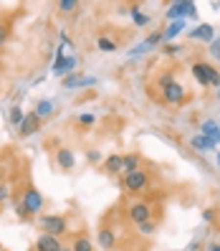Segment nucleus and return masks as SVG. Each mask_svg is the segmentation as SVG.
<instances>
[{"instance_id": "obj_24", "label": "nucleus", "mask_w": 220, "mask_h": 251, "mask_svg": "<svg viewBox=\"0 0 220 251\" xmlns=\"http://www.w3.org/2000/svg\"><path fill=\"white\" fill-rule=\"evenodd\" d=\"M96 46L101 49V51H116V43L111 41V38H107V36H99V41H96Z\"/></svg>"}, {"instance_id": "obj_23", "label": "nucleus", "mask_w": 220, "mask_h": 251, "mask_svg": "<svg viewBox=\"0 0 220 251\" xmlns=\"http://www.w3.org/2000/svg\"><path fill=\"white\" fill-rule=\"evenodd\" d=\"M56 8L68 16V13H73V10L79 8V3H76V0H58V5H56Z\"/></svg>"}, {"instance_id": "obj_28", "label": "nucleus", "mask_w": 220, "mask_h": 251, "mask_svg": "<svg viewBox=\"0 0 220 251\" xmlns=\"http://www.w3.org/2000/svg\"><path fill=\"white\" fill-rule=\"evenodd\" d=\"M16 213H18V218H23V221L31 218V213L25 211V205H23V203H18V205H16Z\"/></svg>"}, {"instance_id": "obj_38", "label": "nucleus", "mask_w": 220, "mask_h": 251, "mask_svg": "<svg viewBox=\"0 0 220 251\" xmlns=\"http://www.w3.org/2000/svg\"><path fill=\"white\" fill-rule=\"evenodd\" d=\"M218 97H220V92H218Z\"/></svg>"}, {"instance_id": "obj_21", "label": "nucleus", "mask_w": 220, "mask_h": 251, "mask_svg": "<svg viewBox=\"0 0 220 251\" xmlns=\"http://www.w3.org/2000/svg\"><path fill=\"white\" fill-rule=\"evenodd\" d=\"M8 120H10V125H16V127H18V125H21V122L25 120V112H23V109H21V107L16 104V107H10V114H8Z\"/></svg>"}, {"instance_id": "obj_29", "label": "nucleus", "mask_w": 220, "mask_h": 251, "mask_svg": "<svg viewBox=\"0 0 220 251\" xmlns=\"http://www.w3.org/2000/svg\"><path fill=\"white\" fill-rule=\"evenodd\" d=\"M8 198H10V188L3 183V185H0V203H5Z\"/></svg>"}, {"instance_id": "obj_9", "label": "nucleus", "mask_w": 220, "mask_h": 251, "mask_svg": "<svg viewBox=\"0 0 220 251\" xmlns=\"http://www.w3.org/2000/svg\"><path fill=\"white\" fill-rule=\"evenodd\" d=\"M142 168V157L137 152H124L122 155V173L119 175H129V173H134Z\"/></svg>"}, {"instance_id": "obj_32", "label": "nucleus", "mask_w": 220, "mask_h": 251, "mask_svg": "<svg viewBox=\"0 0 220 251\" xmlns=\"http://www.w3.org/2000/svg\"><path fill=\"white\" fill-rule=\"evenodd\" d=\"M89 160H91V162H99V152H96V150H89Z\"/></svg>"}, {"instance_id": "obj_19", "label": "nucleus", "mask_w": 220, "mask_h": 251, "mask_svg": "<svg viewBox=\"0 0 220 251\" xmlns=\"http://www.w3.org/2000/svg\"><path fill=\"white\" fill-rule=\"evenodd\" d=\"M180 31H185V21H172V25H170L167 31L162 33V43H165V41H172V38L177 36Z\"/></svg>"}, {"instance_id": "obj_12", "label": "nucleus", "mask_w": 220, "mask_h": 251, "mask_svg": "<svg viewBox=\"0 0 220 251\" xmlns=\"http://www.w3.org/2000/svg\"><path fill=\"white\" fill-rule=\"evenodd\" d=\"M56 162L61 165V170H73V165H76V157H73V152L68 150V147H61V150L56 152Z\"/></svg>"}, {"instance_id": "obj_10", "label": "nucleus", "mask_w": 220, "mask_h": 251, "mask_svg": "<svg viewBox=\"0 0 220 251\" xmlns=\"http://www.w3.org/2000/svg\"><path fill=\"white\" fill-rule=\"evenodd\" d=\"M101 170H104L107 175H119V173H122V155H119V152L107 155L104 162H101Z\"/></svg>"}, {"instance_id": "obj_15", "label": "nucleus", "mask_w": 220, "mask_h": 251, "mask_svg": "<svg viewBox=\"0 0 220 251\" xmlns=\"http://www.w3.org/2000/svg\"><path fill=\"white\" fill-rule=\"evenodd\" d=\"M200 135H205L208 140H213V142H218L220 140V125L218 122H202V129H200Z\"/></svg>"}, {"instance_id": "obj_27", "label": "nucleus", "mask_w": 220, "mask_h": 251, "mask_svg": "<svg viewBox=\"0 0 220 251\" xmlns=\"http://www.w3.org/2000/svg\"><path fill=\"white\" fill-rule=\"evenodd\" d=\"M210 53H213L215 58H220V38H213V41H210Z\"/></svg>"}, {"instance_id": "obj_5", "label": "nucleus", "mask_w": 220, "mask_h": 251, "mask_svg": "<svg viewBox=\"0 0 220 251\" xmlns=\"http://www.w3.org/2000/svg\"><path fill=\"white\" fill-rule=\"evenodd\" d=\"M185 97H187V94H185V86H182L180 81H172V84L162 86V101H165V104H170V107L182 104Z\"/></svg>"}, {"instance_id": "obj_34", "label": "nucleus", "mask_w": 220, "mask_h": 251, "mask_svg": "<svg viewBox=\"0 0 220 251\" xmlns=\"http://www.w3.org/2000/svg\"><path fill=\"white\" fill-rule=\"evenodd\" d=\"M3 178H5V170H3V165H0V185H3Z\"/></svg>"}, {"instance_id": "obj_37", "label": "nucleus", "mask_w": 220, "mask_h": 251, "mask_svg": "<svg viewBox=\"0 0 220 251\" xmlns=\"http://www.w3.org/2000/svg\"><path fill=\"white\" fill-rule=\"evenodd\" d=\"M218 165H220V152H218Z\"/></svg>"}, {"instance_id": "obj_6", "label": "nucleus", "mask_w": 220, "mask_h": 251, "mask_svg": "<svg viewBox=\"0 0 220 251\" xmlns=\"http://www.w3.org/2000/svg\"><path fill=\"white\" fill-rule=\"evenodd\" d=\"M195 16H198L195 3H172L167 10L170 21H185V18H195Z\"/></svg>"}, {"instance_id": "obj_31", "label": "nucleus", "mask_w": 220, "mask_h": 251, "mask_svg": "<svg viewBox=\"0 0 220 251\" xmlns=\"http://www.w3.org/2000/svg\"><path fill=\"white\" fill-rule=\"evenodd\" d=\"M175 79H172V74H162V76H159V86H167V84H172Z\"/></svg>"}, {"instance_id": "obj_8", "label": "nucleus", "mask_w": 220, "mask_h": 251, "mask_svg": "<svg viewBox=\"0 0 220 251\" xmlns=\"http://www.w3.org/2000/svg\"><path fill=\"white\" fill-rule=\"evenodd\" d=\"M38 127H41V120L31 112V114H25V120L18 125V137H31L33 132H38Z\"/></svg>"}, {"instance_id": "obj_30", "label": "nucleus", "mask_w": 220, "mask_h": 251, "mask_svg": "<svg viewBox=\"0 0 220 251\" xmlns=\"http://www.w3.org/2000/svg\"><path fill=\"white\" fill-rule=\"evenodd\" d=\"M79 125H94V114H81L79 117Z\"/></svg>"}, {"instance_id": "obj_7", "label": "nucleus", "mask_w": 220, "mask_h": 251, "mask_svg": "<svg viewBox=\"0 0 220 251\" xmlns=\"http://www.w3.org/2000/svg\"><path fill=\"white\" fill-rule=\"evenodd\" d=\"M129 221L134 226L144 224V221H152V208L147 203H132L129 205Z\"/></svg>"}, {"instance_id": "obj_11", "label": "nucleus", "mask_w": 220, "mask_h": 251, "mask_svg": "<svg viewBox=\"0 0 220 251\" xmlns=\"http://www.w3.org/2000/svg\"><path fill=\"white\" fill-rule=\"evenodd\" d=\"M193 41H213L215 38V33H213V25L210 23H200L198 28H193V31L187 33Z\"/></svg>"}, {"instance_id": "obj_20", "label": "nucleus", "mask_w": 220, "mask_h": 251, "mask_svg": "<svg viewBox=\"0 0 220 251\" xmlns=\"http://www.w3.org/2000/svg\"><path fill=\"white\" fill-rule=\"evenodd\" d=\"M71 251H94V246H91V241L86 239V236H76L73 244H71Z\"/></svg>"}, {"instance_id": "obj_36", "label": "nucleus", "mask_w": 220, "mask_h": 251, "mask_svg": "<svg viewBox=\"0 0 220 251\" xmlns=\"http://www.w3.org/2000/svg\"><path fill=\"white\" fill-rule=\"evenodd\" d=\"M58 251H71V249H64V246H61V249H58Z\"/></svg>"}, {"instance_id": "obj_3", "label": "nucleus", "mask_w": 220, "mask_h": 251, "mask_svg": "<svg viewBox=\"0 0 220 251\" xmlns=\"http://www.w3.org/2000/svg\"><path fill=\"white\" fill-rule=\"evenodd\" d=\"M147 185H150V173L144 168L124 175V190L127 193H142V190H147Z\"/></svg>"}, {"instance_id": "obj_18", "label": "nucleus", "mask_w": 220, "mask_h": 251, "mask_svg": "<svg viewBox=\"0 0 220 251\" xmlns=\"http://www.w3.org/2000/svg\"><path fill=\"white\" fill-rule=\"evenodd\" d=\"M190 145H193L195 147V150H213V147H215V142L213 140H208V137H205V135H195L193 140H190Z\"/></svg>"}, {"instance_id": "obj_14", "label": "nucleus", "mask_w": 220, "mask_h": 251, "mask_svg": "<svg viewBox=\"0 0 220 251\" xmlns=\"http://www.w3.org/2000/svg\"><path fill=\"white\" fill-rule=\"evenodd\" d=\"M58 249H61V241L56 236H48V233H43L36 241V251H58Z\"/></svg>"}, {"instance_id": "obj_17", "label": "nucleus", "mask_w": 220, "mask_h": 251, "mask_svg": "<svg viewBox=\"0 0 220 251\" xmlns=\"http://www.w3.org/2000/svg\"><path fill=\"white\" fill-rule=\"evenodd\" d=\"M114 231H109V228H101L99 231V246L104 249V251H109V249H114Z\"/></svg>"}, {"instance_id": "obj_35", "label": "nucleus", "mask_w": 220, "mask_h": 251, "mask_svg": "<svg viewBox=\"0 0 220 251\" xmlns=\"http://www.w3.org/2000/svg\"><path fill=\"white\" fill-rule=\"evenodd\" d=\"M210 251H220V244H213V246H210Z\"/></svg>"}, {"instance_id": "obj_33", "label": "nucleus", "mask_w": 220, "mask_h": 251, "mask_svg": "<svg viewBox=\"0 0 220 251\" xmlns=\"http://www.w3.org/2000/svg\"><path fill=\"white\" fill-rule=\"evenodd\" d=\"M165 53L172 56V53H177V46H165Z\"/></svg>"}, {"instance_id": "obj_25", "label": "nucleus", "mask_w": 220, "mask_h": 251, "mask_svg": "<svg viewBox=\"0 0 220 251\" xmlns=\"http://www.w3.org/2000/svg\"><path fill=\"white\" fill-rule=\"evenodd\" d=\"M8 38H10V25L8 23H0V49L8 43Z\"/></svg>"}, {"instance_id": "obj_1", "label": "nucleus", "mask_w": 220, "mask_h": 251, "mask_svg": "<svg viewBox=\"0 0 220 251\" xmlns=\"http://www.w3.org/2000/svg\"><path fill=\"white\" fill-rule=\"evenodd\" d=\"M190 71H193L195 81L202 86V89H208V86H220V71L210 64L205 61H195L193 66H190Z\"/></svg>"}, {"instance_id": "obj_26", "label": "nucleus", "mask_w": 220, "mask_h": 251, "mask_svg": "<svg viewBox=\"0 0 220 251\" xmlns=\"http://www.w3.org/2000/svg\"><path fill=\"white\" fill-rule=\"evenodd\" d=\"M137 228H139V233H144V236H150V233H152V231L157 228V224H154V221H144V224H139Z\"/></svg>"}, {"instance_id": "obj_2", "label": "nucleus", "mask_w": 220, "mask_h": 251, "mask_svg": "<svg viewBox=\"0 0 220 251\" xmlns=\"http://www.w3.org/2000/svg\"><path fill=\"white\" fill-rule=\"evenodd\" d=\"M38 228L43 233H48V236H64L66 233V218L64 216H38Z\"/></svg>"}, {"instance_id": "obj_22", "label": "nucleus", "mask_w": 220, "mask_h": 251, "mask_svg": "<svg viewBox=\"0 0 220 251\" xmlns=\"http://www.w3.org/2000/svg\"><path fill=\"white\" fill-rule=\"evenodd\" d=\"M129 13H132V21H134L137 25H147V23H150V16H147V13H142L139 8H132Z\"/></svg>"}, {"instance_id": "obj_13", "label": "nucleus", "mask_w": 220, "mask_h": 251, "mask_svg": "<svg viewBox=\"0 0 220 251\" xmlns=\"http://www.w3.org/2000/svg\"><path fill=\"white\" fill-rule=\"evenodd\" d=\"M73 66H76V58H66L64 51H58L56 64H53V74H56V76H61V74H66V71L73 69Z\"/></svg>"}, {"instance_id": "obj_4", "label": "nucleus", "mask_w": 220, "mask_h": 251, "mask_svg": "<svg viewBox=\"0 0 220 251\" xmlns=\"http://www.w3.org/2000/svg\"><path fill=\"white\" fill-rule=\"evenodd\" d=\"M21 203L25 205V211L31 213V218H33V216H38V213L43 211V203H46V201H43V196H41V190H38V188L28 185V188H25V193H23V198H21Z\"/></svg>"}, {"instance_id": "obj_16", "label": "nucleus", "mask_w": 220, "mask_h": 251, "mask_svg": "<svg viewBox=\"0 0 220 251\" xmlns=\"http://www.w3.org/2000/svg\"><path fill=\"white\" fill-rule=\"evenodd\" d=\"M38 120L43 122V120H48V117L53 114V101H48V99H41L38 104H36V112H33Z\"/></svg>"}]
</instances>
